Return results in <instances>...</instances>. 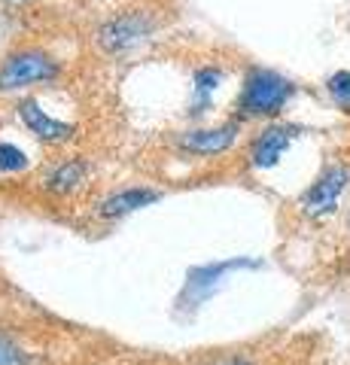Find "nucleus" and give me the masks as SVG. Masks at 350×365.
Segmentation results:
<instances>
[{
  "mask_svg": "<svg viewBox=\"0 0 350 365\" xmlns=\"http://www.w3.org/2000/svg\"><path fill=\"white\" fill-rule=\"evenodd\" d=\"M292 91L296 88H292L289 79H284L274 71H265V67H253L244 79L238 107L247 116H277L292 98Z\"/></svg>",
  "mask_w": 350,
  "mask_h": 365,
  "instance_id": "nucleus-1",
  "label": "nucleus"
},
{
  "mask_svg": "<svg viewBox=\"0 0 350 365\" xmlns=\"http://www.w3.org/2000/svg\"><path fill=\"white\" fill-rule=\"evenodd\" d=\"M55 76H58V61H52L46 52L21 49L0 64V91H19L34 83H49Z\"/></svg>",
  "mask_w": 350,
  "mask_h": 365,
  "instance_id": "nucleus-2",
  "label": "nucleus"
},
{
  "mask_svg": "<svg viewBox=\"0 0 350 365\" xmlns=\"http://www.w3.org/2000/svg\"><path fill=\"white\" fill-rule=\"evenodd\" d=\"M153 34V19L146 13H125L110 19L107 25L98 28V46L107 55H119L128 52L134 46H140L146 37Z\"/></svg>",
  "mask_w": 350,
  "mask_h": 365,
  "instance_id": "nucleus-3",
  "label": "nucleus"
},
{
  "mask_svg": "<svg viewBox=\"0 0 350 365\" xmlns=\"http://www.w3.org/2000/svg\"><path fill=\"white\" fill-rule=\"evenodd\" d=\"M347 180H350V168H344V165L326 168L323 174H320V180L302 195L299 207L308 213V216H326V213H332L338 198H341L344 186H347Z\"/></svg>",
  "mask_w": 350,
  "mask_h": 365,
  "instance_id": "nucleus-4",
  "label": "nucleus"
},
{
  "mask_svg": "<svg viewBox=\"0 0 350 365\" xmlns=\"http://www.w3.org/2000/svg\"><path fill=\"white\" fill-rule=\"evenodd\" d=\"M292 137H296L292 125H268L250 146V162L256 168H274L280 162V155L289 150Z\"/></svg>",
  "mask_w": 350,
  "mask_h": 365,
  "instance_id": "nucleus-5",
  "label": "nucleus"
},
{
  "mask_svg": "<svg viewBox=\"0 0 350 365\" xmlns=\"http://www.w3.org/2000/svg\"><path fill=\"white\" fill-rule=\"evenodd\" d=\"M19 116L21 122L28 125V131L31 134H37L40 140H49V143H61V140H71L73 137V128L67 122H58V119H52L46 116V113L40 110L37 101H21L19 104Z\"/></svg>",
  "mask_w": 350,
  "mask_h": 365,
  "instance_id": "nucleus-6",
  "label": "nucleus"
},
{
  "mask_svg": "<svg viewBox=\"0 0 350 365\" xmlns=\"http://www.w3.org/2000/svg\"><path fill=\"white\" fill-rule=\"evenodd\" d=\"M235 137H238V122H229V125H220V128L189 131V134H183L180 143L195 155H220L235 143Z\"/></svg>",
  "mask_w": 350,
  "mask_h": 365,
  "instance_id": "nucleus-7",
  "label": "nucleus"
},
{
  "mask_svg": "<svg viewBox=\"0 0 350 365\" xmlns=\"http://www.w3.org/2000/svg\"><path fill=\"white\" fill-rule=\"evenodd\" d=\"M159 201V192L153 189H125L119 195H110L104 204H101V213L104 216H125L138 207H146V204Z\"/></svg>",
  "mask_w": 350,
  "mask_h": 365,
  "instance_id": "nucleus-8",
  "label": "nucleus"
},
{
  "mask_svg": "<svg viewBox=\"0 0 350 365\" xmlns=\"http://www.w3.org/2000/svg\"><path fill=\"white\" fill-rule=\"evenodd\" d=\"M83 177H86V165L83 162H64V165H58L49 174V182L46 186L52 189V192H73L76 186L83 182Z\"/></svg>",
  "mask_w": 350,
  "mask_h": 365,
  "instance_id": "nucleus-9",
  "label": "nucleus"
},
{
  "mask_svg": "<svg viewBox=\"0 0 350 365\" xmlns=\"http://www.w3.org/2000/svg\"><path fill=\"white\" fill-rule=\"evenodd\" d=\"M326 88H329V98L335 101V107H341L344 113H350V71L332 73L329 83H326Z\"/></svg>",
  "mask_w": 350,
  "mask_h": 365,
  "instance_id": "nucleus-10",
  "label": "nucleus"
},
{
  "mask_svg": "<svg viewBox=\"0 0 350 365\" xmlns=\"http://www.w3.org/2000/svg\"><path fill=\"white\" fill-rule=\"evenodd\" d=\"M220 83H222V73L217 71V67H201V71H195V98H198V104H207V98L217 91Z\"/></svg>",
  "mask_w": 350,
  "mask_h": 365,
  "instance_id": "nucleus-11",
  "label": "nucleus"
},
{
  "mask_svg": "<svg viewBox=\"0 0 350 365\" xmlns=\"http://www.w3.org/2000/svg\"><path fill=\"white\" fill-rule=\"evenodd\" d=\"M28 165L25 153L13 143H0V170H21Z\"/></svg>",
  "mask_w": 350,
  "mask_h": 365,
  "instance_id": "nucleus-12",
  "label": "nucleus"
},
{
  "mask_svg": "<svg viewBox=\"0 0 350 365\" xmlns=\"http://www.w3.org/2000/svg\"><path fill=\"white\" fill-rule=\"evenodd\" d=\"M0 365H25V353L4 335H0Z\"/></svg>",
  "mask_w": 350,
  "mask_h": 365,
  "instance_id": "nucleus-13",
  "label": "nucleus"
},
{
  "mask_svg": "<svg viewBox=\"0 0 350 365\" xmlns=\"http://www.w3.org/2000/svg\"><path fill=\"white\" fill-rule=\"evenodd\" d=\"M6 4H13V6H16V4H28V0H6Z\"/></svg>",
  "mask_w": 350,
  "mask_h": 365,
  "instance_id": "nucleus-14",
  "label": "nucleus"
},
{
  "mask_svg": "<svg viewBox=\"0 0 350 365\" xmlns=\"http://www.w3.org/2000/svg\"><path fill=\"white\" fill-rule=\"evenodd\" d=\"M229 365H247V362H229Z\"/></svg>",
  "mask_w": 350,
  "mask_h": 365,
  "instance_id": "nucleus-15",
  "label": "nucleus"
}]
</instances>
